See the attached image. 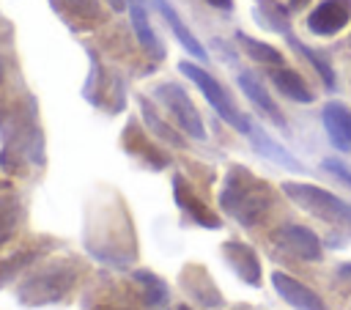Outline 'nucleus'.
I'll list each match as a JSON object with an SVG mask.
<instances>
[{
	"label": "nucleus",
	"mask_w": 351,
	"mask_h": 310,
	"mask_svg": "<svg viewBox=\"0 0 351 310\" xmlns=\"http://www.w3.org/2000/svg\"><path fill=\"white\" fill-rule=\"evenodd\" d=\"M219 208L241 228H255L271 214L274 189L244 165H230L219 189Z\"/></svg>",
	"instance_id": "f257e3e1"
},
{
	"label": "nucleus",
	"mask_w": 351,
	"mask_h": 310,
	"mask_svg": "<svg viewBox=\"0 0 351 310\" xmlns=\"http://www.w3.org/2000/svg\"><path fill=\"white\" fill-rule=\"evenodd\" d=\"M77 277H80V263L71 255L49 258L47 263H41L30 274H25L22 283L14 288V294H16L19 305H25V307L55 305L63 296H69V291L77 285Z\"/></svg>",
	"instance_id": "f03ea898"
},
{
	"label": "nucleus",
	"mask_w": 351,
	"mask_h": 310,
	"mask_svg": "<svg viewBox=\"0 0 351 310\" xmlns=\"http://www.w3.org/2000/svg\"><path fill=\"white\" fill-rule=\"evenodd\" d=\"M280 189L291 203H296L307 214H313L329 225H337L351 236V203H346L335 192L307 184V181H282Z\"/></svg>",
	"instance_id": "7ed1b4c3"
},
{
	"label": "nucleus",
	"mask_w": 351,
	"mask_h": 310,
	"mask_svg": "<svg viewBox=\"0 0 351 310\" xmlns=\"http://www.w3.org/2000/svg\"><path fill=\"white\" fill-rule=\"evenodd\" d=\"M178 71L189 80V82H195V88L206 96V102L211 104V110L228 123V126H233L239 134H250V129H252V118L250 115H244L236 104H233V99L228 96V91L219 85V80L214 77V74H208L203 66H197V63H192V60H181L178 63Z\"/></svg>",
	"instance_id": "20e7f679"
},
{
	"label": "nucleus",
	"mask_w": 351,
	"mask_h": 310,
	"mask_svg": "<svg viewBox=\"0 0 351 310\" xmlns=\"http://www.w3.org/2000/svg\"><path fill=\"white\" fill-rule=\"evenodd\" d=\"M154 99L170 112V118L176 121V126L192 137V140H206V126L203 118L197 112V107L192 104V99L186 96V91L178 82H159L154 88Z\"/></svg>",
	"instance_id": "39448f33"
},
{
	"label": "nucleus",
	"mask_w": 351,
	"mask_h": 310,
	"mask_svg": "<svg viewBox=\"0 0 351 310\" xmlns=\"http://www.w3.org/2000/svg\"><path fill=\"white\" fill-rule=\"evenodd\" d=\"M271 241H274L282 252H288V255H293V258H299V261H321V258H324L321 239H318L310 228H304V225H299V222H282L280 228H274Z\"/></svg>",
	"instance_id": "423d86ee"
},
{
	"label": "nucleus",
	"mask_w": 351,
	"mask_h": 310,
	"mask_svg": "<svg viewBox=\"0 0 351 310\" xmlns=\"http://www.w3.org/2000/svg\"><path fill=\"white\" fill-rule=\"evenodd\" d=\"M348 22H351V0H321L307 14V30L321 38L337 36Z\"/></svg>",
	"instance_id": "0eeeda50"
},
{
	"label": "nucleus",
	"mask_w": 351,
	"mask_h": 310,
	"mask_svg": "<svg viewBox=\"0 0 351 310\" xmlns=\"http://www.w3.org/2000/svg\"><path fill=\"white\" fill-rule=\"evenodd\" d=\"M181 288L192 302H197L203 307H222V302H225L214 277L200 263H186L181 269Z\"/></svg>",
	"instance_id": "6e6552de"
},
{
	"label": "nucleus",
	"mask_w": 351,
	"mask_h": 310,
	"mask_svg": "<svg viewBox=\"0 0 351 310\" xmlns=\"http://www.w3.org/2000/svg\"><path fill=\"white\" fill-rule=\"evenodd\" d=\"M173 198H176V206L192 219L197 222L200 228H208V230H219L222 228V219L208 208V203H203L197 198V192L184 181V176H173Z\"/></svg>",
	"instance_id": "1a4fd4ad"
},
{
	"label": "nucleus",
	"mask_w": 351,
	"mask_h": 310,
	"mask_svg": "<svg viewBox=\"0 0 351 310\" xmlns=\"http://www.w3.org/2000/svg\"><path fill=\"white\" fill-rule=\"evenodd\" d=\"M222 255H225V263L230 266V272L241 280V283H247V285H252V288H258L263 280V272H261V261H258V252L250 247V244H244V241H225L222 244Z\"/></svg>",
	"instance_id": "9d476101"
},
{
	"label": "nucleus",
	"mask_w": 351,
	"mask_h": 310,
	"mask_svg": "<svg viewBox=\"0 0 351 310\" xmlns=\"http://www.w3.org/2000/svg\"><path fill=\"white\" fill-rule=\"evenodd\" d=\"M271 288L282 296V302H288L293 310H329L324 305V299L310 288L304 285L302 280L285 274V272H271Z\"/></svg>",
	"instance_id": "9b49d317"
},
{
	"label": "nucleus",
	"mask_w": 351,
	"mask_h": 310,
	"mask_svg": "<svg viewBox=\"0 0 351 310\" xmlns=\"http://www.w3.org/2000/svg\"><path fill=\"white\" fill-rule=\"evenodd\" d=\"M321 121H324L329 143L340 154L351 151V110L343 102H326L321 110Z\"/></svg>",
	"instance_id": "f8f14e48"
},
{
	"label": "nucleus",
	"mask_w": 351,
	"mask_h": 310,
	"mask_svg": "<svg viewBox=\"0 0 351 310\" xmlns=\"http://www.w3.org/2000/svg\"><path fill=\"white\" fill-rule=\"evenodd\" d=\"M239 88H241V93L277 126V129H288V121H285V115L280 112V107L274 104V99L269 96V91L263 88V82L252 74V71H239Z\"/></svg>",
	"instance_id": "ddd939ff"
},
{
	"label": "nucleus",
	"mask_w": 351,
	"mask_h": 310,
	"mask_svg": "<svg viewBox=\"0 0 351 310\" xmlns=\"http://www.w3.org/2000/svg\"><path fill=\"white\" fill-rule=\"evenodd\" d=\"M129 19H132V30L137 44L143 47L145 55H151V60H165V47L156 38L151 22H148V11H145V0H129Z\"/></svg>",
	"instance_id": "4468645a"
},
{
	"label": "nucleus",
	"mask_w": 351,
	"mask_h": 310,
	"mask_svg": "<svg viewBox=\"0 0 351 310\" xmlns=\"http://www.w3.org/2000/svg\"><path fill=\"white\" fill-rule=\"evenodd\" d=\"M151 3H154V8L162 14V19L167 22V27L173 30V36L178 38V44H181V47H184V49H186V52H189L195 60H208L206 47H203V44L197 41V36H195V33L186 27V22L181 19V14H178V11H176V8H173L167 0H151Z\"/></svg>",
	"instance_id": "2eb2a0df"
},
{
	"label": "nucleus",
	"mask_w": 351,
	"mask_h": 310,
	"mask_svg": "<svg viewBox=\"0 0 351 310\" xmlns=\"http://www.w3.org/2000/svg\"><path fill=\"white\" fill-rule=\"evenodd\" d=\"M247 140L252 143V148L261 154V156H266L269 162H274V165H282V167H288V170H296V173H302L304 170V165L285 148V145H280L277 140H271L266 132H263V126L261 123H255L252 121V129H250V134H247Z\"/></svg>",
	"instance_id": "dca6fc26"
},
{
	"label": "nucleus",
	"mask_w": 351,
	"mask_h": 310,
	"mask_svg": "<svg viewBox=\"0 0 351 310\" xmlns=\"http://www.w3.org/2000/svg\"><path fill=\"white\" fill-rule=\"evenodd\" d=\"M269 80L274 82V88H277L285 99H291V102H296V104H313V102H315V93H313V88L304 82V77H302L296 69H288L285 63H282V66H274V69L269 71Z\"/></svg>",
	"instance_id": "f3484780"
},
{
	"label": "nucleus",
	"mask_w": 351,
	"mask_h": 310,
	"mask_svg": "<svg viewBox=\"0 0 351 310\" xmlns=\"http://www.w3.org/2000/svg\"><path fill=\"white\" fill-rule=\"evenodd\" d=\"M49 5L71 27H90L101 19L99 0H49Z\"/></svg>",
	"instance_id": "a211bd4d"
},
{
	"label": "nucleus",
	"mask_w": 351,
	"mask_h": 310,
	"mask_svg": "<svg viewBox=\"0 0 351 310\" xmlns=\"http://www.w3.org/2000/svg\"><path fill=\"white\" fill-rule=\"evenodd\" d=\"M123 148H126L129 154H134L137 159H143V165H148V167H154V170H162V167L170 162V159L165 156V151L156 148V145L145 137V132L137 129L134 121L126 123V132H123Z\"/></svg>",
	"instance_id": "6ab92c4d"
},
{
	"label": "nucleus",
	"mask_w": 351,
	"mask_h": 310,
	"mask_svg": "<svg viewBox=\"0 0 351 310\" xmlns=\"http://www.w3.org/2000/svg\"><path fill=\"white\" fill-rule=\"evenodd\" d=\"M252 16L261 27H266L271 33H280V36L291 33V8L277 0H255Z\"/></svg>",
	"instance_id": "aec40b11"
},
{
	"label": "nucleus",
	"mask_w": 351,
	"mask_h": 310,
	"mask_svg": "<svg viewBox=\"0 0 351 310\" xmlns=\"http://www.w3.org/2000/svg\"><path fill=\"white\" fill-rule=\"evenodd\" d=\"M49 247H52L49 241H36V244L27 247V250H19V252H14V255H8V258H0V288H3L5 283L16 280V277H19L36 258H41Z\"/></svg>",
	"instance_id": "412c9836"
},
{
	"label": "nucleus",
	"mask_w": 351,
	"mask_h": 310,
	"mask_svg": "<svg viewBox=\"0 0 351 310\" xmlns=\"http://www.w3.org/2000/svg\"><path fill=\"white\" fill-rule=\"evenodd\" d=\"M140 102V115H143V123L159 137V140H165L167 145H173V148H184V137L167 123V121H162L159 118V112H156V107H154V102L151 99H145V96H140L137 99Z\"/></svg>",
	"instance_id": "4be33fe9"
},
{
	"label": "nucleus",
	"mask_w": 351,
	"mask_h": 310,
	"mask_svg": "<svg viewBox=\"0 0 351 310\" xmlns=\"http://www.w3.org/2000/svg\"><path fill=\"white\" fill-rule=\"evenodd\" d=\"M25 208L19 203V198L14 192H3L0 195V247L16 233V228L22 225Z\"/></svg>",
	"instance_id": "5701e85b"
},
{
	"label": "nucleus",
	"mask_w": 351,
	"mask_h": 310,
	"mask_svg": "<svg viewBox=\"0 0 351 310\" xmlns=\"http://www.w3.org/2000/svg\"><path fill=\"white\" fill-rule=\"evenodd\" d=\"M285 38H288V44H291V47H293V49H296V52H299L304 60H310V66L318 71V77H321L324 88H326V91H335V88H337V77H335L332 63H329V60H326L321 52H315V49H310L307 44H302L296 36H291V33H288Z\"/></svg>",
	"instance_id": "b1692460"
},
{
	"label": "nucleus",
	"mask_w": 351,
	"mask_h": 310,
	"mask_svg": "<svg viewBox=\"0 0 351 310\" xmlns=\"http://www.w3.org/2000/svg\"><path fill=\"white\" fill-rule=\"evenodd\" d=\"M132 277L143 288V296H145L148 307H165L167 305V283L159 274H154L151 269H134Z\"/></svg>",
	"instance_id": "393cba45"
},
{
	"label": "nucleus",
	"mask_w": 351,
	"mask_h": 310,
	"mask_svg": "<svg viewBox=\"0 0 351 310\" xmlns=\"http://www.w3.org/2000/svg\"><path fill=\"white\" fill-rule=\"evenodd\" d=\"M236 41H239V47H241L252 60H258V63H263V66H282V63H285L282 52H280L277 47L266 44V41H258V38L241 33V30L236 33Z\"/></svg>",
	"instance_id": "a878e982"
},
{
	"label": "nucleus",
	"mask_w": 351,
	"mask_h": 310,
	"mask_svg": "<svg viewBox=\"0 0 351 310\" xmlns=\"http://www.w3.org/2000/svg\"><path fill=\"white\" fill-rule=\"evenodd\" d=\"M321 167H324V170H329L335 178H340L343 184H348V187H351V167H348L346 162H340L337 156H326V159L321 162Z\"/></svg>",
	"instance_id": "bb28decb"
},
{
	"label": "nucleus",
	"mask_w": 351,
	"mask_h": 310,
	"mask_svg": "<svg viewBox=\"0 0 351 310\" xmlns=\"http://www.w3.org/2000/svg\"><path fill=\"white\" fill-rule=\"evenodd\" d=\"M208 3L211 8H219V11H233V0H203Z\"/></svg>",
	"instance_id": "cd10ccee"
},
{
	"label": "nucleus",
	"mask_w": 351,
	"mask_h": 310,
	"mask_svg": "<svg viewBox=\"0 0 351 310\" xmlns=\"http://www.w3.org/2000/svg\"><path fill=\"white\" fill-rule=\"evenodd\" d=\"M337 274L346 280V283H351V261H346V263H340L337 266Z\"/></svg>",
	"instance_id": "c85d7f7f"
},
{
	"label": "nucleus",
	"mask_w": 351,
	"mask_h": 310,
	"mask_svg": "<svg viewBox=\"0 0 351 310\" xmlns=\"http://www.w3.org/2000/svg\"><path fill=\"white\" fill-rule=\"evenodd\" d=\"M107 3H110L112 11H123V8H129V0H107Z\"/></svg>",
	"instance_id": "c756f323"
},
{
	"label": "nucleus",
	"mask_w": 351,
	"mask_h": 310,
	"mask_svg": "<svg viewBox=\"0 0 351 310\" xmlns=\"http://www.w3.org/2000/svg\"><path fill=\"white\" fill-rule=\"evenodd\" d=\"M307 3H310V0H291V3H288V8H291V11H302Z\"/></svg>",
	"instance_id": "7c9ffc66"
},
{
	"label": "nucleus",
	"mask_w": 351,
	"mask_h": 310,
	"mask_svg": "<svg viewBox=\"0 0 351 310\" xmlns=\"http://www.w3.org/2000/svg\"><path fill=\"white\" fill-rule=\"evenodd\" d=\"M93 310H129V307H118V305H96Z\"/></svg>",
	"instance_id": "2f4dec72"
},
{
	"label": "nucleus",
	"mask_w": 351,
	"mask_h": 310,
	"mask_svg": "<svg viewBox=\"0 0 351 310\" xmlns=\"http://www.w3.org/2000/svg\"><path fill=\"white\" fill-rule=\"evenodd\" d=\"M176 310H192V307H189V305H178Z\"/></svg>",
	"instance_id": "473e14b6"
},
{
	"label": "nucleus",
	"mask_w": 351,
	"mask_h": 310,
	"mask_svg": "<svg viewBox=\"0 0 351 310\" xmlns=\"http://www.w3.org/2000/svg\"><path fill=\"white\" fill-rule=\"evenodd\" d=\"M233 310H250V307H247V305H239V307H233Z\"/></svg>",
	"instance_id": "72a5a7b5"
}]
</instances>
